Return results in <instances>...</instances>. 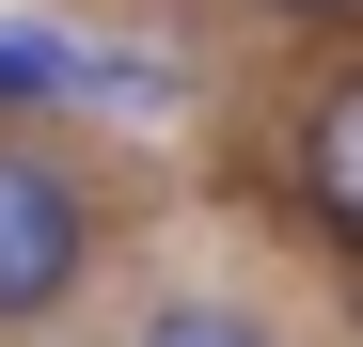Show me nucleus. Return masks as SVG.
Segmentation results:
<instances>
[{
	"label": "nucleus",
	"mask_w": 363,
	"mask_h": 347,
	"mask_svg": "<svg viewBox=\"0 0 363 347\" xmlns=\"http://www.w3.org/2000/svg\"><path fill=\"white\" fill-rule=\"evenodd\" d=\"M64 95H95V110H174L190 79H174L158 47H64Z\"/></svg>",
	"instance_id": "obj_3"
},
{
	"label": "nucleus",
	"mask_w": 363,
	"mask_h": 347,
	"mask_svg": "<svg viewBox=\"0 0 363 347\" xmlns=\"http://www.w3.org/2000/svg\"><path fill=\"white\" fill-rule=\"evenodd\" d=\"M300 205H316L332 253H363V79H332L316 127H300Z\"/></svg>",
	"instance_id": "obj_2"
},
{
	"label": "nucleus",
	"mask_w": 363,
	"mask_h": 347,
	"mask_svg": "<svg viewBox=\"0 0 363 347\" xmlns=\"http://www.w3.org/2000/svg\"><path fill=\"white\" fill-rule=\"evenodd\" d=\"M79 268H95V190L64 158L0 142V331H48L79 300Z\"/></svg>",
	"instance_id": "obj_1"
},
{
	"label": "nucleus",
	"mask_w": 363,
	"mask_h": 347,
	"mask_svg": "<svg viewBox=\"0 0 363 347\" xmlns=\"http://www.w3.org/2000/svg\"><path fill=\"white\" fill-rule=\"evenodd\" d=\"M0 110H64V32H0Z\"/></svg>",
	"instance_id": "obj_4"
},
{
	"label": "nucleus",
	"mask_w": 363,
	"mask_h": 347,
	"mask_svg": "<svg viewBox=\"0 0 363 347\" xmlns=\"http://www.w3.org/2000/svg\"><path fill=\"white\" fill-rule=\"evenodd\" d=\"M269 16H363V0H269Z\"/></svg>",
	"instance_id": "obj_6"
},
{
	"label": "nucleus",
	"mask_w": 363,
	"mask_h": 347,
	"mask_svg": "<svg viewBox=\"0 0 363 347\" xmlns=\"http://www.w3.org/2000/svg\"><path fill=\"white\" fill-rule=\"evenodd\" d=\"M143 347H269V331L237 316V300H158V316H143Z\"/></svg>",
	"instance_id": "obj_5"
}]
</instances>
